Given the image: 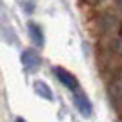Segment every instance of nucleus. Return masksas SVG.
Returning <instances> with one entry per match:
<instances>
[{
  "label": "nucleus",
  "mask_w": 122,
  "mask_h": 122,
  "mask_svg": "<svg viewBox=\"0 0 122 122\" xmlns=\"http://www.w3.org/2000/svg\"><path fill=\"white\" fill-rule=\"evenodd\" d=\"M53 73H55L56 78H58L67 89H71V91H76V89H78V82H76V78L67 71V69H64V67H53Z\"/></svg>",
  "instance_id": "obj_1"
},
{
  "label": "nucleus",
  "mask_w": 122,
  "mask_h": 122,
  "mask_svg": "<svg viewBox=\"0 0 122 122\" xmlns=\"http://www.w3.org/2000/svg\"><path fill=\"white\" fill-rule=\"evenodd\" d=\"M22 66L27 69V71H33L35 67L40 66V56L35 49H25L22 53Z\"/></svg>",
  "instance_id": "obj_2"
},
{
  "label": "nucleus",
  "mask_w": 122,
  "mask_h": 122,
  "mask_svg": "<svg viewBox=\"0 0 122 122\" xmlns=\"http://www.w3.org/2000/svg\"><path fill=\"white\" fill-rule=\"evenodd\" d=\"M73 100H75L76 109H78V111H80L84 117H89V115H91V102H89V98L86 97V93L75 91V97H73Z\"/></svg>",
  "instance_id": "obj_3"
},
{
  "label": "nucleus",
  "mask_w": 122,
  "mask_h": 122,
  "mask_svg": "<svg viewBox=\"0 0 122 122\" xmlns=\"http://www.w3.org/2000/svg\"><path fill=\"white\" fill-rule=\"evenodd\" d=\"M27 29H29V36H31V40H33V44L42 46V44H44V35H42L40 25H36V24H33V22H29V24H27Z\"/></svg>",
  "instance_id": "obj_4"
},
{
  "label": "nucleus",
  "mask_w": 122,
  "mask_h": 122,
  "mask_svg": "<svg viewBox=\"0 0 122 122\" xmlns=\"http://www.w3.org/2000/svg\"><path fill=\"white\" fill-rule=\"evenodd\" d=\"M35 89H36V93H38V95H42L44 98H47V100H53V93L49 91V87H47L44 82H40V80L35 82Z\"/></svg>",
  "instance_id": "obj_5"
},
{
  "label": "nucleus",
  "mask_w": 122,
  "mask_h": 122,
  "mask_svg": "<svg viewBox=\"0 0 122 122\" xmlns=\"http://www.w3.org/2000/svg\"><path fill=\"white\" fill-rule=\"evenodd\" d=\"M113 93H115L117 97L122 98V71L118 73V76L115 78V84H113Z\"/></svg>",
  "instance_id": "obj_6"
},
{
  "label": "nucleus",
  "mask_w": 122,
  "mask_h": 122,
  "mask_svg": "<svg viewBox=\"0 0 122 122\" xmlns=\"http://www.w3.org/2000/svg\"><path fill=\"white\" fill-rule=\"evenodd\" d=\"M117 49L122 53V40H120V42H117Z\"/></svg>",
  "instance_id": "obj_7"
},
{
  "label": "nucleus",
  "mask_w": 122,
  "mask_h": 122,
  "mask_svg": "<svg viewBox=\"0 0 122 122\" xmlns=\"http://www.w3.org/2000/svg\"><path fill=\"white\" fill-rule=\"evenodd\" d=\"M118 7H120V9H122V0H118Z\"/></svg>",
  "instance_id": "obj_8"
},
{
  "label": "nucleus",
  "mask_w": 122,
  "mask_h": 122,
  "mask_svg": "<svg viewBox=\"0 0 122 122\" xmlns=\"http://www.w3.org/2000/svg\"><path fill=\"white\" fill-rule=\"evenodd\" d=\"M16 122H25V120H24V118H16Z\"/></svg>",
  "instance_id": "obj_9"
}]
</instances>
